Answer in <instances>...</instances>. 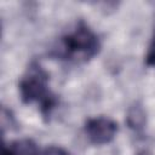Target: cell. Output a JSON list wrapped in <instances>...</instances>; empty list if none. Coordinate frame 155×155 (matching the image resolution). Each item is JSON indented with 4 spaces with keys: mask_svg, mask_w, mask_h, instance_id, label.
<instances>
[{
    "mask_svg": "<svg viewBox=\"0 0 155 155\" xmlns=\"http://www.w3.org/2000/svg\"><path fill=\"white\" fill-rule=\"evenodd\" d=\"M101 48L98 36L82 22L76 28L63 35L54 48L57 57L69 62H86L94 57Z\"/></svg>",
    "mask_w": 155,
    "mask_h": 155,
    "instance_id": "cell-1",
    "label": "cell"
},
{
    "mask_svg": "<svg viewBox=\"0 0 155 155\" xmlns=\"http://www.w3.org/2000/svg\"><path fill=\"white\" fill-rule=\"evenodd\" d=\"M21 98L24 103H38L44 116H48L57 104L56 96L48 88V74L36 62H33L19 81Z\"/></svg>",
    "mask_w": 155,
    "mask_h": 155,
    "instance_id": "cell-2",
    "label": "cell"
},
{
    "mask_svg": "<svg viewBox=\"0 0 155 155\" xmlns=\"http://www.w3.org/2000/svg\"><path fill=\"white\" fill-rule=\"evenodd\" d=\"M85 132L91 143L101 145L111 142L117 132L115 121L108 117H93L85 125Z\"/></svg>",
    "mask_w": 155,
    "mask_h": 155,
    "instance_id": "cell-3",
    "label": "cell"
},
{
    "mask_svg": "<svg viewBox=\"0 0 155 155\" xmlns=\"http://www.w3.org/2000/svg\"><path fill=\"white\" fill-rule=\"evenodd\" d=\"M1 155H41L31 139H21L2 147Z\"/></svg>",
    "mask_w": 155,
    "mask_h": 155,
    "instance_id": "cell-4",
    "label": "cell"
},
{
    "mask_svg": "<svg viewBox=\"0 0 155 155\" xmlns=\"http://www.w3.org/2000/svg\"><path fill=\"white\" fill-rule=\"evenodd\" d=\"M126 120H127V125L131 130H133L134 132H140L147 124L145 110L143 109V107L139 103H134L133 105L130 107V109L127 111Z\"/></svg>",
    "mask_w": 155,
    "mask_h": 155,
    "instance_id": "cell-5",
    "label": "cell"
},
{
    "mask_svg": "<svg viewBox=\"0 0 155 155\" xmlns=\"http://www.w3.org/2000/svg\"><path fill=\"white\" fill-rule=\"evenodd\" d=\"M145 61H147V64H148V65L155 67V35H154V38H153V40H151L150 46H149V50H148Z\"/></svg>",
    "mask_w": 155,
    "mask_h": 155,
    "instance_id": "cell-6",
    "label": "cell"
},
{
    "mask_svg": "<svg viewBox=\"0 0 155 155\" xmlns=\"http://www.w3.org/2000/svg\"><path fill=\"white\" fill-rule=\"evenodd\" d=\"M44 155H68L65 151H63L62 149H58V148H51L46 151V154Z\"/></svg>",
    "mask_w": 155,
    "mask_h": 155,
    "instance_id": "cell-7",
    "label": "cell"
}]
</instances>
